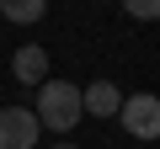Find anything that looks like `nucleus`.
<instances>
[{
    "mask_svg": "<svg viewBox=\"0 0 160 149\" xmlns=\"http://www.w3.org/2000/svg\"><path fill=\"white\" fill-rule=\"evenodd\" d=\"M38 123L43 128H53V133H69L80 117H86V96H80V85H69V80H43L38 85Z\"/></svg>",
    "mask_w": 160,
    "mask_h": 149,
    "instance_id": "nucleus-1",
    "label": "nucleus"
},
{
    "mask_svg": "<svg viewBox=\"0 0 160 149\" xmlns=\"http://www.w3.org/2000/svg\"><path fill=\"white\" fill-rule=\"evenodd\" d=\"M80 96H86V112H91V117H118V112H123V91H118L112 80H91Z\"/></svg>",
    "mask_w": 160,
    "mask_h": 149,
    "instance_id": "nucleus-5",
    "label": "nucleus"
},
{
    "mask_svg": "<svg viewBox=\"0 0 160 149\" xmlns=\"http://www.w3.org/2000/svg\"><path fill=\"white\" fill-rule=\"evenodd\" d=\"M53 149H75V144H69V138H59V144H53Z\"/></svg>",
    "mask_w": 160,
    "mask_h": 149,
    "instance_id": "nucleus-8",
    "label": "nucleus"
},
{
    "mask_svg": "<svg viewBox=\"0 0 160 149\" xmlns=\"http://www.w3.org/2000/svg\"><path fill=\"white\" fill-rule=\"evenodd\" d=\"M118 123H123L133 138H144V144H160V96H149V91H139V96H123V112H118Z\"/></svg>",
    "mask_w": 160,
    "mask_h": 149,
    "instance_id": "nucleus-2",
    "label": "nucleus"
},
{
    "mask_svg": "<svg viewBox=\"0 0 160 149\" xmlns=\"http://www.w3.org/2000/svg\"><path fill=\"white\" fill-rule=\"evenodd\" d=\"M38 133H43V123H38L32 107H6L0 112V149H38Z\"/></svg>",
    "mask_w": 160,
    "mask_h": 149,
    "instance_id": "nucleus-3",
    "label": "nucleus"
},
{
    "mask_svg": "<svg viewBox=\"0 0 160 149\" xmlns=\"http://www.w3.org/2000/svg\"><path fill=\"white\" fill-rule=\"evenodd\" d=\"M11 74H16L22 85L38 91V85L48 80V48H43V43H22V48L11 53Z\"/></svg>",
    "mask_w": 160,
    "mask_h": 149,
    "instance_id": "nucleus-4",
    "label": "nucleus"
},
{
    "mask_svg": "<svg viewBox=\"0 0 160 149\" xmlns=\"http://www.w3.org/2000/svg\"><path fill=\"white\" fill-rule=\"evenodd\" d=\"M123 11L133 22H160V0H123Z\"/></svg>",
    "mask_w": 160,
    "mask_h": 149,
    "instance_id": "nucleus-7",
    "label": "nucleus"
},
{
    "mask_svg": "<svg viewBox=\"0 0 160 149\" xmlns=\"http://www.w3.org/2000/svg\"><path fill=\"white\" fill-rule=\"evenodd\" d=\"M43 11H48V0H0V16H6V22H16V27L43 22Z\"/></svg>",
    "mask_w": 160,
    "mask_h": 149,
    "instance_id": "nucleus-6",
    "label": "nucleus"
}]
</instances>
